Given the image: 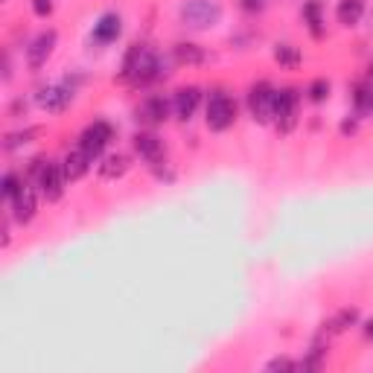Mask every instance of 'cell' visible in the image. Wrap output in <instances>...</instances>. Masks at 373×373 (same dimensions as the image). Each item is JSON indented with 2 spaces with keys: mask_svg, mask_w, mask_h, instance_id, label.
I'll use <instances>...</instances> for the list:
<instances>
[{
  "mask_svg": "<svg viewBox=\"0 0 373 373\" xmlns=\"http://www.w3.org/2000/svg\"><path fill=\"white\" fill-rule=\"evenodd\" d=\"M65 184H67V178H65V169H61V164H50L44 167V172L39 175V190H41V195H44V202H58L61 195H65Z\"/></svg>",
  "mask_w": 373,
  "mask_h": 373,
  "instance_id": "8",
  "label": "cell"
},
{
  "mask_svg": "<svg viewBox=\"0 0 373 373\" xmlns=\"http://www.w3.org/2000/svg\"><path fill=\"white\" fill-rule=\"evenodd\" d=\"M21 111H27V103H23V99H15V103H12V117H18Z\"/></svg>",
  "mask_w": 373,
  "mask_h": 373,
  "instance_id": "31",
  "label": "cell"
},
{
  "mask_svg": "<svg viewBox=\"0 0 373 373\" xmlns=\"http://www.w3.org/2000/svg\"><path fill=\"white\" fill-rule=\"evenodd\" d=\"M32 12L39 18H47L50 12H53V0H32Z\"/></svg>",
  "mask_w": 373,
  "mask_h": 373,
  "instance_id": "29",
  "label": "cell"
},
{
  "mask_svg": "<svg viewBox=\"0 0 373 373\" xmlns=\"http://www.w3.org/2000/svg\"><path fill=\"white\" fill-rule=\"evenodd\" d=\"M301 365L292 362V359H286V356H277V359H271L268 362V370H297Z\"/></svg>",
  "mask_w": 373,
  "mask_h": 373,
  "instance_id": "26",
  "label": "cell"
},
{
  "mask_svg": "<svg viewBox=\"0 0 373 373\" xmlns=\"http://www.w3.org/2000/svg\"><path fill=\"white\" fill-rule=\"evenodd\" d=\"M198 103H202V91L195 88V85H186V88H178L175 96H172V111H175L178 120H190L195 114Z\"/></svg>",
  "mask_w": 373,
  "mask_h": 373,
  "instance_id": "13",
  "label": "cell"
},
{
  "mask_svg": "<svg viewBox=\"0 0 373 373\" xmlns=\"http://www.w3.org/2000/svg\"><path fill=\"white\" fill-rule=\"evenodd\" d=\"M169 111H172V103L167 96H146V103L138 108V120L149 122V126H160V122L169 120Z\"/></svg>",
  "mask_w": 373,
  "mask_h": 373,
  "instance_id": "11",
  "label": "cell"
},
{
  "mask_svg": "<svg viewBox=\"0 0 373 373\" xmlns=\"http://www.w3.org/2000/svg\"><path fill=\"white\" fill-rule=\"evenodd\" d=\"M248 111L257 122H268L275 117V88L268 82H257L248 91Z\"/></svg>",
  "mask_w": 373,
  "mask_h": 373,
  "instance_id": "6",
  "label": "cell"
},
{
  "mask_svg": "<svg viewBox=\"0 0 373 373\" xmlns=\"http://www.w3.org/2000/svg\"><path fill=\"white\" fill-rule=\"evenodd\" d=\"M297 103H301V94L295 88L275 91V120L280 134H289L297 126Z\"/></svg>",
  "mask_w": 373,
  "mask_h": 373,
  "instance_id": "4",
  "label": "cell"
},
{
  "mask_svg": "<svg viewBox=\"0 0 373 373\" xmlns=\"http://www.w3.org/2000/svg\"><path fill=\"white\" fill-rule=\"evenodd\" d=\"M367 73H370V79H373V61H370V70Z\"/></svg>",
  "mask_w": 373,
  "mask_h": 373,
  "instance_id": "34",
  "label": "cell"
},
{
  "mask_svg": "<svg viewBox=\"0 0 373 373\" xmlns=\"http://www.w3.org/2000/svg\"><path fill=\"white\" fill-rule=\"evenodd\" d=\"M126 169H129V158H126V155H120V152H114V155L103 158V164H99V178L117 181V178L126 175Z\"/></svg>",
  "mask_w": 373,
  "mask_h": 373,
  "instance_id": "18",
  "label": "cell"
},
{
  "mask_svg": "<svg viewBox=\"0 0 373 373\" xmlns=\"http://www.w3.org/2000/svg\"><path fill=\"white\" fill-rule=\"evenodd\" d=\"M143 50H146V44H131V47L126 50V56H122V65H120V73H117V79H120V82H131L134 67H138V61H140V56H143Z\"/></svg>",
  "mask_w": 373,
  "mask_h": 373,
  "instance_id": "19",
  "label": "cell"
},
{
  "mask_svg": "<svg viewBox=\"0 0 373 373\" xmlns=\"http://www.w3.org/2000/svg\"><path fill=\"white\" fill-rule=\"evenodd\" d=\"M172 56H175L178 65H186V67H198L207 61V53L202 44H193V41H178L172 47Z\"/></svg>",
  "mask_w": 373,
  "mask_h": 373,
  "instance_id": "14",
  "label": "cell"
},
{
  "mask_svg": "<svg viewBox=\"0 0 373 373\" xmlns=\"http://www.w3.org/2000/svg\"><path fill=\"white\" fill-rule=\"evenodd\" d=\"M362 15H365V0H339L335 18H339L341 27H356Z\"/></svg>",
  "mask_w": 373,
  "mask_h": 373,
  "instance_id": "17",
  "label": "cell"
},
{
  "mask_svg": "<svg viewBox=\"0 0 373 373\" xmlns=\"http://www.w3.org/2000/svg\"><path fill=\"white\" fill-rule=\"evenodd\" d=\"M3 3H6V0H3Z\"/></svg>",
  "mask_w": 373,
  "mask_h": 373,
  "instance_id": "35",
  "label": "cell"
},
{
  "mask_svg": "<svg viewBox=\"0 0 373 373\" xmlns=\"http://www.w3.org/2000/svg\"><path fill=\"white\" fill-rule=\"evenodd\" d=\"M275 61L280 67H301V61H303V53H301V47H295V44H277L275 47Z\"/></svg>",
  "mask_w": 373,
  "mask_h": 373,
  "instance_id": "20",
  "label": "cell"
},
{
  "mask_svg": "<svg viewBox=\"0 0 373 373\" xmlns=\"http://www.w3.org/2000/svg\"><path fill=\"white\" fill-rule=\"evenodd\" d=\"M39 134H41V126H27L23 131H12V134H6L3 149H6V152H15V149L32 143L35 138H39Z\"/></svg>",
  "mask_w": 373,
  "mask_h": 373,
  "instance_id": "22",
  "label": "cell"
},
{
  "mask_svg": "<svg viewBox=\"0 0 373 373\" xmlns=\"http://www.w3.org/2000/svg\"><path fill=\"white\" fill-rule=\"evenodd\" d=\"M56 41H58V32L56 30H44V32L35 35V39L30 41V47H27V65H30V70H41L47 65V58L53 56V50H56Z\"/></svg>",
  "mask_w": 373,
  "mask_h": 373,
  "instance_id": "7",
  "label": "cell"
},
{
  "mask_svg": "<svg viewBox=\"0 0 373 373\" xmlns=\"http://www.w3.org/2000/svg\"><path fill=\"white\" fill-rule=\"evenodd\" d=\"M239 9L248 12V15H259L266 9V0H239Z\"/></svg>",
  "mask_w": 373,
  "mask_h": 373,
  "instance_id": "27",
  "label": "cell"
},
{
  "mask_svg": "<svg viewBox=\"0 0 373 373\" xmlns=\"http://www.w3.org/2000/svg\"><path fill=\"white\" fill-rule=\"evenodd\" d=\"M3 245H9V219H3Z\"/></svg>",
  "mask_w": 373,
  "mask_h": 373,
  "instance_id": "33",
  "label": "cell"
},
{
  "mask_svg": "<svg viewBox=\"0 0 373 373\" xmlns=\"http://www.w3.org/2000/svg\"><path fill=\"white\" fill-rule=\"evenodd\" d=\"M35 210H39V195H35L32 186L23 184L21 193L12 198V219H15L18 225H27V222H32Z\"/></svg>",
  "mask_w": 373,
  "mask_h": 373,
  "instance_id": "10",
  "label": "cell"
},
{
  "mask_svg": "<svg viewBox=\"0 0 373 373\" xmlns=\"http://www.w3.org/2000/svg\"><path fill=\"white\" fill-rule=\"evenodd\" d=\"M21 186H23V181L15 175V172H6V175H3V184H0V193H3L6 198H15V195L21 193Z\"/></svg>",
  "mask_w": 373,
  "mask_h": 373,
  "instance_id": "25",
  "label": "cell"
},
{
  "mask_svg": "<svg viewBox=\"0 0 373 373\" xmlns=\"http://www.w3.org/2000/svg\"><path fill=\"white\" fill-rule=\"evenodd\" d=\"M339 131L344 134V138H353V134L359 131V117H347V120H341Z\"/></svg>",
  "mask_w": 373,
  "mask_h": 373,
  "instance_id": "28",
  "label": "cell"
},
{
  "mask_svg": "<svg viewBox=\"0 0 373 373\" xmlns=\"http://www.w3.org/2000/svg\"><path fill=\"white\" fill-rule=\"evenodd\" d=\"M236 120V103L222 88H216L207 99V126L213 131H225L233 126Z\"/></svg>",
  "mask_w": 373,
  "mask_h": 373,
  "instance_id": "2",
  "label": "cell"
},
{
  "mask_svg": "<svg viewBox=\"0 0 373 373\" xmlns=\"http://www.w3.org/2000/svg\"><path fill=\"white\" fill-rule=\"evenodd\" d=\"M178 18L186 30H213L222 21L219 0H184L178 6Z\"/></svg>",
  "mask_w": 373,
  "mask_h": 373,
  "instance_id": "1",
  "label": "cell"
},
{
  "mask_svg": "<svg viewBox=\"0 0 373 373\" xmlns=\"http://www.w3.org/2000/svg\"><path fill=\"white\" fill-rule=\"evenodd\" d=\"M353 105H356V114H373V88L370 85H359L353 91Z\"/></svg>",
  "mask_w": 373,
  "mask_h": 373,
  "instance_id": "23",
  "label": "cell"
},
{
  "mask_svg": "<svg viewBox=\"0 0 373 373\" xmlns=\"http://www.w3.org/2000/svg\"><path fill=\"white\" fill-rule=\"evenodd\" d=\"M12 79V61H9V53H3V82Z\"/></svg>",
  "mask_w": 373,
  "mask_h": 373,
  "instance_id": "30",
  "label": "cell"
},
{
  "mask_svg": "<svg viewBox=\"0 0 373 373\" xmlns=\"http://www.w3.org/2000/svg\"><path fill=\"white\" fill-rule=\"evenodd\" d=\"M362 330H365V339H370V341H373V318H367V321H365V327H362Z\"/></svg>",
  "mask_w": 373,
  "mask_h": 373,
  "instance_id": "32",
  "label": "cell"
},
{
  "mask_svg": "<svg viewBox=\"0 0 373 373\" xmlns=\"http://www.w3.org/2000/svg\"><path fill=\"white\" fill-rule=\"evenodd\" d=\"M61 169H65L67 181H79V178H85V172L91 169V158L85 155L82 149H73V152H67L65 160H61Z\"/></svg>",
  "mask_w": 373,
  "mask_h": 373,
  "instance_id": "15",
  "label": "cell"
},
{
  "mask_svg": "<svg viewBox=\"0 0 373 373\" xmlns=\"http://www.w3.org/2000/svg\"><path fill=\"white\" fill-rule=\"evenodd\" d=\"M301 15H303L306 30L312 32V39H324V12H321V0H306Z\"/></svg>",
  "mask_w": 373,
  "mask_h": 373,
  "instance_id": "16",
  "label": "cell"
},
{
  "mask_svg": "<svg viewBox=\"0 0 373 373\" xmlns=\"http://www.w3.org/2000/svg\"><path fill=\"white\" fill-rule=\"evenodd\" d=\"M73 96H76V85L70 79H61V82H53V85H44L39 91V105L50 114H58V111H65Z\"/></svg>",
  "mask_w": 373,
  "mask_h": 373,
  "instance_id": "3",
  "label": "cell"
},
{
  "mask_svg": "<svg viewBox=\"0 0 373 373\" xmlns=\"http://www.w3.org/2000/svg\"><path fill=\"white\" fill-rule=\"evenodd\" d=\"M306 96L312 99V103H324V99L330 96V82L327 79H312L306 88Z\"/></svg>",
  "mask_w": 373,
  "mask_h": 373,
  "instance_id": "24",
  "label": "cell"
},
{
  "mask_svg": "<svg viewBox=\"0 0 373 373\" xmlns=\"http://www.w3.org/2000/svg\"><path fill=\"white\" fill-rule=\"evenodd\" d=\"M111 140H114V126L105 122V120H96V122H91V126L79 134V149L94 160V158L103 155V149Z\"/></svg>",
  "mask_w": 373,
  "mask_h": 373,
  "instance_id": "5",
  "label": "cell"
},
{
  "mask_svg": "<svg viewBox=\"0 0 373 373\" xmlns=\"http://www.w3.org/2000/svg\"><path fill=\"white\" fill-rule=\"evenodd\" d=\"M356 324H359V309L347 306V309H341V312L330 321V324H324V332H344V330H350Z\"/></svg>",
  "mask_w": 373,
  "mask_h": 373,
  "instance_id": "21",
  "label": "cell"
},
{
  "mask_svg": "<svg viewBox=\"0 0 373 373\" xmlns=\"http://www.w3.org/2000/svg\"><path fill=\"white\" fill-rule=\"evenodd\" d=\"M122 32V18L117 12H105V15H99V21L94 23V32H91V41L94 44H114Z\"/></svg>",
  "mask_w": 373,
  "mask_h": 373,
  "instance_id": "9",
  "label": "cell"
},
{
  "mask_svg": "<svg viewBox=\"0 0 373 373\" xmlns=\"http://www.w3.org/2000/svg\"><path fill=\"white\" fill-rule=\"evenodd\" d=\"M131 146H134V152L146 160V164H155V160L167 158L164 155V140H160L155 131H138L131 138Z\"/></svg>",
  "mask_w": 373,
  "mask_h": 373,
  "instance_id": "12",
  "label": "cell"
}]
</instances>
